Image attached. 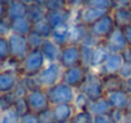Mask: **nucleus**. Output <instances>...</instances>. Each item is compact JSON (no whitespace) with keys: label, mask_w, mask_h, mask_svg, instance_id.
Instances as JSON below:
<instances>
[{"label":"nucleus","mask_w":131,"mask_h":123,"mask_svg":"<svg viewBox=\"0 0 131 123\" xmlns=\"http://www.w3.org/2000/svg\"><path fill=\"white\" fill-rule=\"evenodd\" d=\"M106 99L108 100L110 105L112 107V109H120V110H127L129 104H130V94L125 90H115V91H110L106 93Z\"/></svg>","instance_id":"4468645a"},{"label":"nucleus","mask_w":131,"mask_h":123,"mask_svg":"<svg viewBox=\"0 0 131 123\" xmlns=\"http://www.w3.org/2000/svg\"><path fill=\"white\" fill-rule=\"evenodd\" d=\"M124 58L121 56V53H110L108 57L106 58V61L103 62V65L98 69V74L101 76H106V75H117L121 70V67L124 66Z\"/></svg>","instance_id":"f8f14e48"},{"label":"nucleus","mask_w":131,"mask_h":123,"mask_svg":"<svg viewBox=\"0 0 131 123\" xmlns=\"http://www.w3.org/2000/svg\"><path fill=\"white\" fill-rule=\"evenodd\" d=\"M75 112L77 110L73 104H57L51 107L48 110V117L56 123H69Z\"/></svg>","instance_id":"9d476101"},{"label":"nucleus","mask_w":131,"mask_h":123,"mask_svg":"<svg viewBox=\"0 0 131 123\" xmlns=\"http://www.w3.org/2000/svg\"><path fill=\"white\" fill-rule=\"evenodd\" d=\"M6 9H8V5H5L4 3L0 1V20L6 19Z\"/></svg>","instance_id":"a18cd8bd"},{"label":"nucleus","mask_w":131,"mask_h":123,"mask_svg":"<svg viewBox=\"0 0 131 123\" xmlns=\"http://www.w3.org/2000/svg\"><path fill=\"white\" fill-rule=\"evenodd\" d=\"M10 26H12V33L20 34V36H28L33 31V22L28 17L12 20Z\"/></svg>","instance_id":"412c9836"},{"label":"nucleus","mask_w":131,"mask_h":123,"mask_svg":"<svg viewBox=\"0 0 131 123\" xmlns=\"http://www.w3.org/2000/svg\"><path fill=\"white\" fill-rule=\"evenodd\" d=\"M42 119H43V123H56L55 121H52V119L48 117V112H47L46 114H43V116H42Z\"/></svg>","instance_id":"de8ad7c7"},{"label":"nucleus","mask_w":131,"mask_h":123,"mask_svg":"<svg viewBox=\"0 0 131 123\" xmlns=\"http://www.w3.org/2000/svg\"><path fill=\"white\" fill-rule=\"evenodd\" d=\"M0 98H1V93H0Z\"/></svg>","instance_id":"5fc2aeb1"},{"label":"nucleus","mask_w":131,"mask_h":123,"mask_svg":"<svg viewBox=\"0 0 131 123\" xmlns=\"http://www.w3.org/2000/svg\"><path fill=\"white\" fill-rule=\"evenodd\" d=\"M124 89L130 94V96H131V78H129L127 80H125V86H124Z\"/></svg>","instance_id":"49530a36"},{"label":"nucleus","mask_w":131,"mask_h":123,"mask_svg":"<svg viewBox=\"0 0 131 123\" xmlns=\"http://www.w3.org/2000/svg\"><path fill=\"white\" fill-rule=\"evenodd\" d=\"M118 75H120L124 80H127L129 78H131V64H124V66L121 67Z\"/></svg>","instance_id":"58836bf2"},{"label":"nucleus","mask_w":131,"mask_h":123,"mask_svg":"<svg viewBox=\"0 0 131 123\" xmlns=\"http://www.w3.org/2000/svg\"><path fill=\"white\" fill-rule=\"evenodd\" d=\"M102 82L104 88V93L115 91V90H121L125 86V80L117 74V75H106L102 76Z\"/></svg>","instance_id":"b1692460"},{"label":"nucleus","mask_w":131,"mask_h":123,"mask_svg":"<svg viewBox=\"0 0 131 123\" xmlns=\"http://www.w3.org/2000/svg\"><path fill=\"white\" fill-rule=\"evenodd\" d=\"M93 123H112L110 116H94Z\"/></svg>","instance_id":"37998d69"},{"label":"nucleus","mask_w":131,"mask_h":123,"mask_svg":"<svg viewBox=\"0 0 131 123\" xmlns=\"http://www.w3.org/2000/svg\"><path fill=\"white\" fill-rule=\"evenodd\" d=\"M15 100H17V96L14 95V93H13V91H12V93L1 94V98H0V112L13 108V107H14Z\"/></svg>","instance_id":"c756f323"},{"label":"nucleus","mask_w":131,"mask_h":123,"mask_svg":"<svg viewBox=\"0 0 131 123\" xmlns=\"http://www.w3.org/2000/svg\"><path fill=\"white\" fill-rule=\"evenodd\" d=\"M8 42H9V48H10V56L19 61H23L24 57L31 51L28 42H27V36L12 33L8 37Z\"/></svg>","instance_id":"6e6552de"},{"label":"nucleus","mask_w":131,"mask_h":123,"mask_svg":"<svg viewBox=\"0 0 131 123\" xmlns=\"http://www.w3.org/2000/svg\"><path fill=\"white\" fill-rule=\"evenodd\" d=\"M0 70H3V62L0 61Z\"/></svg>","instance_id":"864d4df0"},{"label":"nucleus","mask_w":131,"mask_h":123,"mask_svg":"<svg viewBox=\"0 0 131 123\" xmlns=\"http://www.w3.org/2000/svg\"><path fill=\"white\" fill-rule=\"evenodd\" d=\"M41 51H42V53H43L47 62H60L62 47L56 44L51 38L45 40L43 44L41 47Z\"/></svg>","instance_id":"f3484780"},{"label":"nucleus","mask_w":131,"mask_h":123,"mask_svg":"<svg viewBox=\"0 0 131 123\" xmlns=\"http://www.w3.org/2000/svg\"><path fill=\"white\" fill-rule=\"evenodd\" d=\"M112 123H125L126 117V110H120V109H112L111 113L108 114Z\"/></svg>","instance_id":"e433bc0d"},{"label":"nucleus","mask_w":131,"mask_h":123,"mask_svg":"<svg viewBox=\"0 0 131 123\" xmlns=\"http://www.w3.org/2000/svg\"><path fill=\"white\" fill-rule=\"evenodd\" d=\"M111 15L115 20V24L117 28H125L129 24H131V9L130 8H115L111 11Z\"/></svg>","instance_id":"6ab92c4d"},{"label":"nucleus","mask_w":131,"mask_h":123,"mask_svg":"<svg viewBox=\"0 0 131 123\" xmlns=\"http://www.w3.org/2000/svg\"><path fill=\"white\" fill-rule=\"evenodd\" d=\"M122 31H124L125 38H126V41L129 43V46H131V24H129V26L125 27V28H122Z\"/></svg>","instance_id":"c03bdc74"},{"label":"nucleus","mask_w":131,"mask_h":123,"mask_svg":"<svg viewBox=\"0 0 131 123\" xmlns=\"http://www.w3.org/2000/svg\"><path fill=\"white\" fill-rule=\"evenodd\" d=\"M12 34V26L8 19L0 20V38H8Z\"/></svg>","instance_id":"4c0bfd02"},{"label":"nucleus","mask_w":131,"mask_h":123,"mask_svg":"<svg viewBox=\"0 0 131 123\" xmlns=\"http://www.w3.org/2000/svg\"><path fill=\"white\" fill-rule=\"evenodd\" d=\"M69 123H93V116L88 110H79L75 112L74 117Z\"/></svg>","instance_id":"2f4dec72"},{"label":"nucleus","mask_w":131,"mask_h":123,"mask_svg":"<svg viewBox=\"0 0 131 123\" xmlns=\"http://www.w3.org/2000/svg\"><path fill=\"white\" fill-rule=\"evenodd\" d=\"M79 91L85 94L90 102L103 98L106 95V93H104V88H103V82H102V76L97 71L89 70L87 80L83 84V86L79 89Z\"/></svg>","instance_id":"39448f33"},{"label":"nucleus","mask_w":131,"mask_h":123,"mask_svg":"<svg viewBox=\"0 0 131 123\" xmlns=\"http://www.w3.org/2000/svg\"><path fill=\"white\" fill-rule=\"evenodd\" d=\"M20 123H43L42 116L36 114L33 112H27L20 117Z\"/></svg>","instance_id":"f704fd0d"},{"label":"nucleus","mask_w":131,"mask_h":123,"mask_svg":"<svg viewBox=\"0 0 131 123\" xmlns=\"http://www.w3.org/2000/svg\"><path fill=\"white\" fill-rule=\"evenodd\" d=\"M68 8V1L66 0H46L45 3V9L47 11L51 10H61Z\"/></svg>","instance_id":"473e14b6"},{"label":"nucleus","mask_w":131,"mask_h":123,"mask_svg":"<svg viewBox=\"0 0 131 123\" xmlns=\"http://www.w3.org/2000/svg\"><path fill=\"white\" fill-rule=\"evenodd\" d=\"M46 13H47V10L45 9V6L32 3V4L28 5L27 17H28V18L33 22V24H35L36 22H40V20H42V19L46 18Z\"/></svg>","instance_id":"393cba45"},{"label":"nucleus","mask_w":131,"mask_h":123,"mask_svg":"<svg viewBox=\"0 0 131 123\" xmlns=\"http://www.w3.org/2000/svg\"><path fill=\"white\" fill-rule=\"evenodd\" d=\"M111 52L108 51V48L106 47V44L103 42H99L93 52V58H92V65H90V70L93 71H98V69L103 65V62L106 61V58L108 57Z\"/></svg>","instance_id":"aec40b11"},{"label":"nucleus","mask_w":131,"mask_h":123,"mask_svg":"<svg viewBox=\"0 0 131 123\" xmlns=\"http://www.w3.org/2000/svg\"><path fill=\"white\" fill-rule=\"evenodd\" d=\"M74 9H70L69 6L61 10H51L46 13L47 22L52 26V28L62 26V24H70L73 22Z\"/></svg>","instance_id":"ddd939ff"},{"label":"nucleus","mask_w":131,"mask_h":123,"mask_svg":"<svg viewBox=\"0 0 131 123\" xmlns=\"http://www.w3.org/2000/svg\"><path fill=\"white\" fill-rule=\"evenodd\" d=\"M33 3H35V4H38V5H42V6H45L46 0H33Z\"/></svg>","instance_id":"8fccbe9b"},{"label":"nucleus","mask_w":131,"mask_h":123,"mask_svg":"<svg viewBox=\"0 0 131 123\" xmlns=\"http://www.w3.org/2000/svg\"><path fill=\"white\" fill-rule=\"evenodd\" d=\"M64 70L65 69L61 66L60 62H47L42 71L37 76H35V79L40 88L48 89L62 80Z\"/></svg>","instance_id":"f03ea898"},{"label":"nucleus","mask_w":131,"mask_h":123,"mask_svg":"<svg viewBox=\"0 0 131 123\" xmlns=\"http://www.w3.org/2000/svg\"><path fill=\"white\" fill-rule=\"evenodd\" d=\"M60 64L64 69H69L73 66L82 65V53H80V46L78 44H68L62 47Z\"/></svg>","instance_id":"1a4fd4ad"},{"label":"nucleus","mask_w":131,"mask_h":123,"mask_svg":"<svg viewBox=\"0 0 131 123\" xmlns=\"http://www.w3.org/2000/svg\"><path fill=\"white\" fill-rule=\"evenodd\" d=\"M90 104V100L88 99V96L85 94H83L82 91H77V95H75V99L73 102V105L75 108L77 112L79 110H88V107Z\"/></svg>","instance_id":"cd10ccee"},{"label":"nucleus","mask_w":131,"mask_h":123,"mask_svg":"<svg viewBox=\"0 0 131 123\" xmlns=\"http://www.w3.org/2000/svg\"><path fill=\"white\" fill-rule=\"evenodd\" d=\"M0 1H1V3H4L5 5H9V4H10L13 0H0Z\"/></svg>","instance_id":"3c124183"},{"label":"nucleus","mask_w":131,"mask_h":123,"mask_svg":"<svg viewBox=\"0 0 131 123\" xmlns=\"http://www.w3.org/2000/svg\"><path fill=\"white\" fill-rule=\"evenodd\" d=\"M9 57H12V56H10V48H9L8 38H0V61L4 62Z\"/></svg>","instance_id":"72a5a7b5"},{"label":"nucleus","mask_w":131,"mask_h":123,"mask_svg":"<svg viewBox=\"0 0 131 123\" xmlns=\"http://www.w3.org/2000/svg\"><path fill=\"white\" fill-rule=\"evenodd\" d=\"M77 91L78 90H75L74 88L66 85L62 81H60L59 84L46 89V93H47L48 100L51 103V107L57 105V104H73V102L75 99V95H77Z\"/></svg>","instance_id":"7ed1b4c3"},{"label":"nucleus","mask_w":131,"mask_h":123,"mask_svg":"<svg viewBox=\"0 0 131 123\" xmlns=\"http://www.w3.org/2000/svg\"><path fill=\"white\" fill-rule=\"evenodd\" d=\"M125 123H131V110H126V117H125Z\"/></svg>","instance_id":"09e8293b"},{"label":"nucleus","mask_w":131,"mask_h":123,"mask_svg":"<svg viewBox=\"0 0 131 123\" xmlns=\"http://www.w3.org/2000/svg\"><path fill=\"white\" fill-rule=\"evenodd\" d=\"M13 108H14L20 116H23V114H26L27 112H29V108H28L26 96H24V98H17V100H15Z\"/></svg>","instance_id":"c9c22d12"},{"label":"nucleus","mask_w":131,"mask_h":123,"mask_svg":"<svg viewBox=\"0 0 131 123\" xmlns=\"http://www.w3.org/2000/svg\"><path fill=\"white\" fill-rule=\"evenodd\" d=\"M33 31L35 32H37L38 34H41L43 38H51V36H52V32H53V28H52V26L47 22V19L45 18L42 20H40V22H36L35 24H33Z\"/></svg>","instance_id":"a878e982"},{"label":"nucleus","mask_w":131,"mask_h":123,"mask_svg":"<svg viewBox=\"0 0 131 123\" xmlns=\"http://www.w3.org/2000/svg\"><path fill=\"white\" fill-rule=\"evenodd\" d=\"M27 13H28V4L26 3H22L19 0H13L9 5H8V9H6V19L9 22L12 20H15L18 18H23V17H27Z\"/></svg>","instance_id":"a211bd4d"},{"label":"nucleus","mask_w":131,"mask_h":123,"mask_svg":"<svg viewBox=\"0 0 131 123\" xmlns=\"http://www.w3.org/2000/svg\"><path fill=\"white\" fill-rule=\"evenodd\" d=\"M66 1H68V0H66Z\"/></svg>","instance_id":"13d9d810"},{"label":"nucleus","mask_w":131,"mask_h":123,"mask_svg":"<svg viewBox=\"0 0 131 123\" xmlns=\"http://www.w3.org/2000/svg\"><path fill=\"white\" fill-rule=\"evenodd\" d=\"M19 1H22V3H26V4H28V5L33 3V0H19Z\"/></svg>","instance_id":"603ef678"},{"label":"nucleus","mask_w":131,"mask_h":123,"mask_svg":"<svg viewBox=\"0 0 131 123\" xmlns=\"http://www.w3.org/2000/svg\"><path fill=\"white\" fill-rule=\"evenodd\" d=\"M112 110V107L110 105L108 100L106 99V96L98 99V100H93L90 102L89 107H88V112L94 117V116H108Z\"/></svg>","instance_id":"4be33fe9"},{"label":"nucleus","mask_w":131,"mask_h":123,"mask_svg":"<svg viewBox=\"0 0 131 123\" xmlns=\"http://www.w3.org/2000/svg\"><path fill=\"white\" fill-rule=\"evenodd\" d=\"M116 28L117 27L115 24V20H113L111 13H108L89 27V34L92 37H94L95 40L103 42Z\"/></svg>","instance_id":"423d86ee"},{"label":"nucleus","mask_w":131,"mask_h":123,"mask_svg":"<svg viewBox=\"0 0 131 123\" xmlns=\"http://www.w3.org/2000/svg\"><path fill=\"white\" fill-rule=\"evenodd\" d=\"M69 31H70V24H62V26L55 27L51 40L60 47H65L69 44Z\"/></svg>","instance_id":"5701e85b"},{"label":"nucleus","mask_w":131,"mask_h":123,"mask_svg":"<svg viewBox=\"0 0 131 123\" xmlns=\"http://www.w3.org/2000/svg\"><path fill=\"white\" fill-rule=\"evenodd\" d=\"M121 56H122L125 64H131V46L126 47V48L121 52Z\"/></svg>","instance_id":"a19ab883"},{"label":"nucleus","mask_w":131,"mask_h":123,"mask_svg":"<svg viewBox=\"0 0 131 123\" xmlns=\"http://www.w3.org/2000/svg\"><path fill=\"white\" fill-rule=\"evenodd\" d=\"M46 38H43L41 34H38L37 32L32 31L28 36H27V42H28V46L31 50H41L42 44Z\"/></svg>","instance_id":"c85d7f7f"},{"label":"nucleus","mask_w":131,"mask_h":123,"mask_svg":"<svg viewBox=\"0 0 131 123\" xmlns=\"http://www.w3.org/2000/svg\"><path fill=\"white\" fill-rule=\"evenodd\" d=\"M20 74L12 70H0V93H12L20 80Z\"/></svg>","instance_id":"2eb2a0df"},{"label":"nucleus","mask_w":131,"mask_h":123,"mask_svg":"<svg viewBox=\"0 0 131 123\" xmlns=\"http://www.w3.org/2000/svg\"><path fill=\"white\" fill-rule=\"evenodd\" d=\"M88 72H89V69H85L82 65L65 69L61 81L65 82L66 85H69L71 88H74L75 90H79L87 80Z\"/></svg>","instance_id":"0eeeda50"},{"label":"nucleus","mask_w":131,"mask_h":123,"mask_svg":"<svg viewBox=\"0 0 131 123\" xmlns=\"http://www.w3.org/2000/svg\"><path fill=\"white\" fill-rule=\"evenodd\" d=\"M89 36V27L83 23H71L69 31V44L80 46Z\"/></svg>","instance_id":"dca6fc26"},{"label":"nucleus","mask_w":131,"mask_h":123,"mask_svg":"<svg viewBox=\"0 0 131 123\" xmlns=\"http://www.w3.org/2000/svg\"><path fill=\"white\" fill-rule=\"evenodd\" d=\"M130 9H131V6H130Z\"/></svg>","instance_id":"4d7b16f0"},{"label":"nucleus","mask_w":131,"mask_h":123,"mask_svg":"<svg viewBox=\"0 0 131 123\" xmlns=\"http://www.w3.org/2000/svg\"><path fill=\"white\" fill-rule=\"evenodd\" d=\"M88 0H68V6L70 9H80L87 5Z\"/></svg>","instance_id":"ea45409f"},{"label":"nucleus","mask_w":131,"mask_h":123,"mask_svg":"<svg viewBox=\"0 0 131 123\" xmlns=\"http://www.w3.org/2000/svg\"><path fill=\"white\" fill-rule=\"evenodd\" d=\"M113 3V9L115 8H121V6H125V8H130L131 3L130 0H112Z\"/></svg>","instance_id":"79ce46f5"},{"label":"nucleus","mask_w":131,"mask_h":123,"mask_svg":"<svg viewBox=\"0 0 131 123\" xmlns=\"http://www.w3.org/2000/svg\"><path fill=\"white\" fill-rule=\"evenodd\" d=\"M46 64L47 61L41 50H31L29 53L20 62V76H37L42 71Z\"/></svg>","instance_id":"f257e3e1"},{"label":"nucleus","mask_w":131,"mask_h":123,"mask_svg":"<svg viewBox=\"0 0 131 123\" xmlns=\"http://www.w3.org/2000/svg\"><path fill=\"white\" fill-rule=\"evenodd\" d=\"M103 43L108 48L111 53H121L126 47H129V43L125 38L124 31L121 28H116L104 41Z\"/></svg>","instance_id":"9b49d317"},{"label":"nucleus","mask_w":131,"mask_h":123,"mask_svg":"<svg viewBox=\"0 0 131 123\" xmlns=\"http://www.w3.org/2000/svg\"><path fill=\"white\" fill-rule=\"evenodd\" d=\"M26 100H27L29 112H33L36 114L43 116L51 109V103L48 100L46 89H42V88L28 90L26 95Z\"/></svg>","instance_id":"20e7f679"},{"label":"nucleus","mask_w":131,"mask_h":123,"mask_svg":"<svg viewBox=\"0 0 131 123\" xmlns=\"http://www.w3.org/2000/svg\"><path fill=\"white\" fill-rule=\"evenodd\" d=\"M20 117L14 108H10L0 112V123H20Z\"/></svg>","instance_id":"bb28decb"},{"label":"nucleus","mask_w":131,"mask_h":123,"mask_svg":"<svg viewBox=\"0 0 131 123\" xmlns=\"http://www.w3.org/2000/svg\"><path fill=\"white\" fill-rule=\"evenodd\" d=\"M130 3H131V0H130Z\"/></svg>","instance_id":"6e6d98bb"},{"label":"nucleus","mask_w":131,"mask_h":123,"mask_svg":"<svg viewBox=\"0 0 131 123\" xmlns=\"http://www.w3.org/2000/svg\"><path fill=\"white\" fill-rule=\"evenodd\" d=\"M85 6H92V8H98V9L112 11L113 3H112V0H88Z\"/></svg>","instance_id":"7c9ffc66"}]
</instances>
